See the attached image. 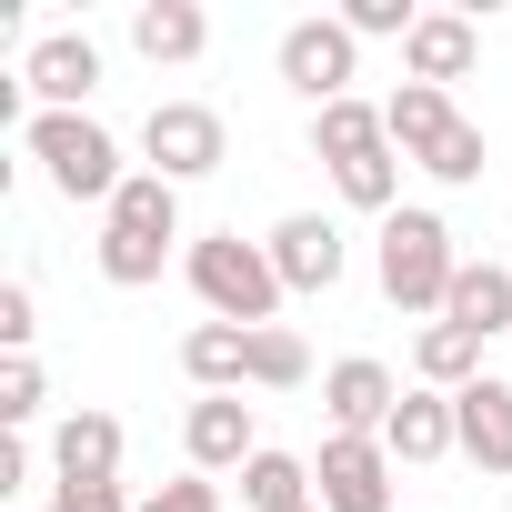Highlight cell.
Wrapping results in <instances>:
<instances>
[{
    "label": "cell",
    "mask_w": 512,
    "mask_h": 512,
    "mask_svg": "<svg viewBox=\"0 0 512 512\" xmlns=\"http://www.w3.org/2000/svg\"><path fill=\"white\" fill-rule=\"evenodd\" d=\"M171 241H181V181L131 171L121 201L101 211V282H111V292H151L161 262H171Z\"/></svg>",
    "instance_id": "cell-1"
},
{
    "label": "cell",
    "mask_w": 512,
    "mask_h": 512,
    "mask_svg": "<svg viewBox=\"0 0 512 512\" xmlns=\"http://www.w3.org/2000/svg\"><path fill=\"white\" fill-rule=\"evenodd\" d=\"M181 272L201 292L211 322H241V332H272L282 322V272H272V241H241V231H201L181 251Z\"/></svg>",
    "instance_id": "cell-2"
},
{
    "label": "cell",
    "mask_w": 512,
    "mask_h": 512,
    "mask_svg": "<svg viewBox=\"0 0 512 512\" xmlns=\"http://www.w3.org/2000/svg\"><path fill=\"white\" fill-rule=\"evenodd\" d=\"M21 151L41 161V181H51L61 201H91V211H111V201H121V181H131L121 141H111V131L91 121V111H31Z\"/></svg>",
    "instance_id": "cell-3"
},
{
    "label": "cell",
    "mask_w": 512,
    "mask_h": 512,
    "mask_svg": "<svg viewBox=\"0 0 512 512\" xmlns=\"http://www.w3.org/2000/svg\"><path fill=\"white\" fill-rule=\"evenodd\" d=\"M372 262H382V302H392V312H422V322H442V302H452V272H462V251H452V221H442V211H392Z\"/></svg>",
    "instance_id": "cell-4"
},
{
    "label": "cell",
    "mask_w": 512,
    "mask_h": 512,
    "mask_svg": "<svg viewBox=\"0 0 512 512\" xmlns=\"http://www.w3.org/2000/svg\"><path fill=\"white\" fill-rule=\"evenodd\" d=\"M141 171H161V181H211L221 161H231V121L211 111V101H151V121H141Z\"/></svg>",
    "instance_id": "cell-5"
},
{
    "label": "cell",
    "mask_w": 512,
    "mask_h": 512,
    "mask_svg": "<svg viewBox=\"0 0 512 512\" xmlns=\"http://www.w3.org/2000/svg\"><path fill=\"white\" fill-rule=\"evenodd\" d=\"M392 452H382V432H322V452H312V502L322 512H392Z\"/></svg>",
    "instance_id": "cell-6"
},
{
    "label": "cell",
    "mask_w": 512,
    "mask_h": 512,
    "mask_svg": "<svg viewBox=\"0 0 512 512\" xmlns=\"http://www.w3.org/2000/svg\"><path fill=\"white\" fill-rule=\"evenodd\" d=\"M272 61H282V81H292L312 111H332V101H352V61H362V41H352L342 21H292Z\"/></svg>",
    "instance_id": "cell-7"
},
{
    "label": "cell",
    "mask_w": 512,
    "mask_h": 512,
    "mask_svg": "<svg viewBox=\"0 0 512 512\" xmlns=\"http://www.w3.org/2000/svg\"><path fill=\"white\" fill-rule=\"evenodd\" d=\"M181 452H191V472H241L251 452H262V422H251L241 392H201L181 412Z\"/></svg>",
    "instance_id": "cell-8"
},
{
    "label": "cell",
    "mask_w": 512,
    "mask_h": 512,
    "mask_svg": "<svg viewBox=\"0 0 512 512\" xmlns=\"http://www.w3.org/2000/svg\"><path fill=\"white\" fill-rule=\"evenodd\" d=\"M342 221L332 211H292V221H272V272H282V292H332L342 282Z\"/></svg>",
    "instance_id": "cell-9"
},
{
    "label": "cell",
    "mask_w": 512,
    "mask_h": 512,
    "mask_svg": "<svg viewBox=\"0 0 512 512\" xmlns=\"http://www.w3.org/2000/svg\"><path fill=\"white\" fill-rule=\"evenodd\" d=\"M21 91H31L41 111H81V101L101 91V51H91V31H51V41H31Z\"/></svg>",
    "instance_id": "cell-10"
},
{
    "label": "cell",
    "mask_w": 512,
    "mask_h": 512,
    "mask_svg": "<svg viewBox=\"0 0 512 512\" xmlns=\"http://www.w3.org/2000/svg\"><path fill=\"white\" fill-rule=\"evenodd\" d=\"M121 482V422L111 412H61L51 432V492H101Z\"/></svg>",
    "instance_id": "cell-11"
},
{
    "label": "cell",
    "mask_w": 512,
    "mask_h": 512,
    "mask_svg": "<svg viewBox=\"0 0 512 512\" xmlns=\"http://www.w3.org/2000/svg\"><path fill=\"white\" fill-rule=\"evenodd\" d=\"M472 61H482V21H462V11H422L402 41V81H432V91L472 81Z\"/></svg>",
    "instance_id": "cell-12"
},
{
    "label": "cell",
    "mask_w": 512,
    "mask_h": 512,
    "mask_svg": "<svg viewBox=\"0 0 512 512\" xmlns=\"http://www.w3.org/2000/svg\"><path fill=\"white\" fill-rule=\"evenodd\" d=\"M392 402H402V382H392V362H372V352H352V362L322 372V412H332V432H382Z\"/></svg>",
    "instance_id": "cell-13"
},
{
    "label": "cell",
    "mask_w": 512,
    "mask_h": 512,
    "mask_svg": "<svg viewBox=\"0 0 512 512\" xmlns=\"http://www.w3.org/2000/svg\"><path fill=\"white\" fill-rule=\"evenodd\" d=\"M452 432H462V462H482V472H512V382H472V392H452Z\"/></svg>",
    "instance_id": "cell-14"
},
{
    "label": "cell",
    "mask_w": 512,
    "mask_h": 512,
    "mask_svg": "<svg viewBox=\"0 0 512 512\" xmlns=\"http://www.w3.org/2000/svg\"><path fill=\"white\" fill-rule=\"evenodd\" d=\"M382 452L392 462H442V452H462V432H452V392H402L392 402V422H382Z\"/></svg>",
    "instance_id": "cell-15"
},
{
    "label": "cell",
    "mask_w": 512,
    "mask_h": 512,
    "mask_svg": "<svg viewBox=\"0 0 512 512\" xmlns=\"http://www.w3.org/2000/svg\"><path fill=\"white\" fill-rule=\"evenodd\" d=\"M131 51L181 71V61L211 51V11H201V0H141V11H131Z\"/></svg>",
    "instance_id": "cell-16"
},
{
    "label": "cell",
    "mask_w": 512,
    "mask_h": 512,
    "mask_svg": "<svg viewBox=\"0 0 512 512\" xmlns=\"http://www.w3.org/2000/svg\"><path fill=\"white\" fill-rule=\"evenodd\" d=\"M442 322H462L472 342H502V332H512V272H502V262H462Z\"/></svg>",
    "instance_id": "cell-17"
},
{
    "label": "cell",
    "mask_w": 512,
    "mask_h": 512,
    "mask_svg": "<svg viewBox=\"0 0 512 512\" xmlns=\"http://www.w3.org/2000/svg\"><path fill=\"white\" fill-rule=\"evenodd\" d=\"M181 372H191L201 392H241V382H251V332H241V322H191V332H181Z\"/></svg>",
    "instance_id": "cell-18"
},
{
    "label": "cell",
    "mask_w": 512,
    "mask_h": 512,
    "mask_svg": "<svg viewBox=\"0 0 512 512\" xmlns=\"http://www.w3.org/2000/svg\"><path fill=\"white\" fill-rule=\"evenodd\" d=\"M452 121H462V111H452V91H432V81H402V91L382 101V131H392V151H402V161H422Z\"/></svg>",
    "instance_id": "cell-19"
},
{
    "label": "cell",
    "mask_w": 512,
    "mask_h": 512,
    "mask_svg": "<svg viewBox=\"0 0 512 512\" xmlns=\"http://www.w3.org/2000/svg\"><path fill=\"white\" fill-rule=\"evenodd\" d=\"M312 151H322L332 171H352V161L392 151V131H382V101H332V111H312Z\"/></svg>",
    "instance_id": "cell-20"
},
{
    "label": "cell",
    "mask_w": 512,
    "mask_h": 512,
    "mask_svg": "<svg viewBox=\"0 0 512 512\" xmlns=\"http://www.w3.org/2000/svg\"><path fill=\"white\" fill-rule=\"evenodd\" d=\"M412 382H422V392H472V382H482V342H472L462 322H422V342H412Z\"/></svg>",
    "instance_id": "cell-21"
},
{
    "label": "cell",
    "mask_w": 512,
    "mask_h": 512,
    "mask_svg": "<svg viewBox=\"0 0 512 512\" xmlns=\"http://www.w3.org/2000/svg\"><path fill=\"white\" fill-rule=\"evenodd\" d=\"M241 502H251V512L312 502V462H302V452H251V462H241Z\"/></svg>",
    "instance_id": "cell-22"
},
{
    "label": "cell",
    "mask_w": 512,
    "mask_h": 512,
    "mask_svg": "<svg viewBox=\"0 0 512 512\" xmlns=\"http://www.w3.org/2000/svg\"><path fill=\"white\" fill-rule=\"evenodd\" d=\"M312 382V352H302V332H251V392H302Z\"/></svg>",
    "instance_id": "cell-23"
},
{
    "label": "cell",
    "mask_w": 512,
    "mask_h": 512,
    "mask_svg": "<svg viewBox=\"0 0 512 512\" xmlns=\"http://www.w3.org/2000/svg\"><path fill=\"white\" fill-rule=\"evenodd\" d=\"M41 402H51L41 362H31V352H11V362H0V422H11V432H31V422H41Z\"/></svg>",
    "instance_id": "cell-24"
},
{
    "label": "cell",
    "mask_w": 512,
    "mask_h": 512,
    "mask_svg": "<svg viewBox=\"0 0 512 512\" xmlns=\"http://www.w3.org/2000/svg\"><path fill=\"white\" fill-rule=\"evenodd\" d=\"M422 171H432V181H452V191H462V181H482V121H452V131L422 151Z\"/></svg>",
    "instance_id": "cell-25"
},
{
    "label": "cell",
    "mask_w": 512,
    "mask_h": 512,
    "mask_svg": "<svg viewBox=\"0 0 512 512\" xmlns=\"http://www.w3.org/2000/svg\"><path fill=\"white\" fill-rule=\"evenodd\" d=\"M412 21H422L412 0H342V31L352 41H412Z\"/></svg>",
    "instance_id": "cell-26"
},
{
    "label": "cell",
    "mask_w": 512,
    "mask_h": 512,
    "mask_svg": "<svg viewBox=\"0 0 512 512\" xmlns=\"http://www.w3.org/2000/svg\"><path fill=\"white\" fill-rule=\"evenodd\" d=\"M141 512H221V482H211V472H181V482L141 492Z\"/></svg>",
    "instance_id": "cell-27"
},
{
    "label": "cell",
    "mask_w": 512,
    "mask_h": 512,
    "mask_svg": "<svg viewBox=\"0 0 512 512\" xmlns=\"http://www.w3.org/2000/svg\"><path fill=\"white\" fill-rule=\"evenodd\" d=\"M31 332H41V302H31V282H0V352H31Z\"/></svg>",
    "instance_id": "cell-28"
},
{
    "label": "cell",
    "mask_w": 512,
    "mask_h": 512,
    "mask_svg": "<svg viewBox=\"0 0 512 512\" xmlns=\"http://www.w3.org/2000/svg\"><path fill=\"white\" fill-rule=\"evenodd\" d=\"M41 512H141V502H121V482H101V492H51Z\"/></svg>",
    "instance_id": "cell-29"
},
{
    "label": "cell",
    "mask_w": 512,
    "mask_h": 512,
    "mask_svg": "<svg viewBox=\"0 0 512 512\" xmlns=\"http://www.w3.org/2000/svg\"><path fill=\"white\" fill-rule=\"evenodd\" d=\"M31 472H41V462H31V442L11 432V442H0V492H31Z\"/></svg>",
    "instance_id": "cell-30"
},
{
    "label": "cell",
    "mask_w": 512,
    "mask_h": 512,
    "mask_svg": "<svg viewBox=\"0 0 512 512\" xmlns=\"http://www.w3.org/2000/svg\"><path fill=\"white\" fill-rule=\"evenodd\" d=\"M292 512H322V502H292Z\"/></svg>",
    "instance_id": "cell-31"
}]
</instances>
